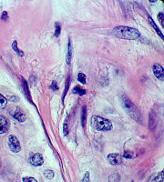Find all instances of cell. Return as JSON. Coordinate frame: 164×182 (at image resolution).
Listing matches in <instances>:
<instances>
[{"mask_svg":"<svg viewBox=\"0 0 164 182\" xmlns=\"http://www.w3.org/2000/svg\"><path fill=\"white\" fill-rule=\"evenodd\" d=\"M112 35L121 38V39H127V40H134L140 37V32L132 27H117L112 30Z\"/></svg>","mask_w":164,"mask_h":182,"instance_id":"obj_1","label":"cell"},{"mask_svg":"<svg viewBox=\"0 0 164 182\" xmlns=\"http://www.w3.org/2000/svg\"><path fill=\"white\" fill-rule=\"evenodd\" d=\"M91 126L98 131H109L112 129V123L108 119L99 116L92 117Z\"/></svg>","mask_w":164,"mask_h":182,"instance_id":"obj_2","label":"cell"},{"mask_svg":"<svg viewBox=\"0 0 164 182\" xmlns=\"http://www.w3.org/2000/svg\"><path fill=\"white\" fill-rule=\"evenodd\" d=\"M123 105H124V107L126 108V110L128 111V113L131 115V117L133 118H138L137 115H139V111L137 110L136 107L131 103V101L129 99V98H125L124 101H123Z\"/></svg>","mask_w":164,"mask_h":182,"instance_id":"obj_3","label":"cell"},{"mask_svg":"<svg viewBox=\"0 0 164 182\" xmlns=\"http://www.w3.org/2000/svg\"><path fill=\"white\" fill-rule=\"evenodd\" d=\"M8 146L11 151L17 153L21 150V146H20V142L19 140L17 139V137H15L14 135H10L8 137Z\"/></svg>","mask_w":164,"mask_h":182,"instance_id":"obj_4","label":"cell"},{"mask_svg":"<svg viewBox=\"0 0 164 182\" xmlns=\"http://www.w3.org/2000/svg\"><path fill=\"white\" fill-rule=\"evenodd\" d=\"M121 159H122V156L118 153H110L107 157V160L111 165H120L122 161Z\"/></svg>","mask_w":164,"mask_h":182,"instance_id":"obj_5","label":"cell"},{"mask_svg":"<svg viewBox=\"0 0 164 182\" xmlns=\"http://www.w3.org/2000/svg\"><path fill=\"white\" fill-rule=\"evenodd\" d=\"M30 163L32 164L33 166H36V167H39V166L43 165L44 159L43 157H42V155L39 154V153L34 154L32 157L30 158Z\"/></svg>","mask_w":164,"mask_h":182,"instance_id":"obj_6","label":"cell"},{"mask_svg":"<svg viewBox=\"0 0 164 182\" xmlns=\"http://www.w3.org/2000/svg\"><path fill=\"white\" fill-rule=\"evenodd\" d=\"M8 128H9L8 119L4 116H0V134L7 133L8 130Z\"/></svg>","mask_w":164,"mask_h":182,"instance_id":"obj_7","label":"cell"},{"mask_svg":"<svg viewBox=\"0 0 164 182\" xmlns=\"http://www.w3.org/2000/svg\"><path fill=\"white\" fill-rule=\"evenodd\" d=\"M153 73L160 80L163 81L164 80V71L163 67L160 64H154L153 65Z\"/></svg>","mask_w":164,"mask_h":182,"instance_id":"obj_8","label":"cell"},{"mask_svg":"<svg viewBox=\"0 0 164 182\" xmlns=\"http://www.w3.org/2000/svg\"><path fill=\"white\" fill-rule=\"evenodd\" d=\"M14 118H16L17 121L19 122H24L26 120V115H25V112L22 110L21 108L19 107H17L15 113H14Z\"/></svg>","mask_w":164,"mask_h":182,"instance_id":"obj_9","label":"cell"},{"mask_svg":"<svg viewBox=\"0 0 164 182\" xmlns=\"http://www.w3.org/2000/svg\"><path fill=\"white\" fill-rule=\"evenodd\" d=\"M12 48L16 51V53L17 54L18 56H20V57H23L24 56V52L21 51V50H19L18 48H17V40H15L13 44H12Z\"/></svg>","mask_w":164,"mask_h":182,"instance_id":"obj_10","label":"cell"},{"mask_svg":"<svg viewBox=\"0 0 164 182\" xmlns=\"http://www.w3.org/2000/svg\"><path fill=\"white\" fill-rule=\"evenodd\" d=\"M71 57H72V47H71V42H70V40H69V41H68V51H67V64L70 63V61H71Z\"/></svg>","mask_w":164,"mask_h":182,"instance_id":"obj_11","label":"cell"},{"mask_svg":"<svg viewBox=\"0 0 164 182\" xmlns=\"http://www.w3.org/2000/svg\"><path fill=\"white\" fill-rule=\"evenodd\" d=\"M44 176H45L46 179H47V180H52V179L54 178L55 174L54 172L52 171L51 170H45V172H44Z\"/></svg>","mask_w":164,"mask_h":182,"instance_id":"obj_12","label":"cell"},{"mask_svg":"<svg viewBox=\"0 0 164 182\" xmlns=\"http://www.w3.org/2000/svg\"><path fill=\"white\" fill-rule=\"evenodd\" d=\"M73 92H74V93H77V94H78V95H80V96H82V95H84V94L86 93L85 89L81 88L79 86H75V87H74V89H73Z\"/></svg>","mask_w":164,"mask_h":182,"instance_id":"obj_13","label":"cell"},{"mask_svg":"<svg viewBox=\"0 0 164 182\" xmlns=\"http://www.w3.org/2000/svg\"><path fill=\"white\" fill-rule=\"evenodd\" d=\"M7 104V98L3 96V95H1V94H0V108H4V107H6Z\"/></svg>","mask_w":164,"mask_h":182,"instance_id":"obj_14","label":"cell"},{"mask_svg":"<svg viewBox=\"0 0 164 182\" xmlns=\"http://www.w3.org/2000/svg\"><path fill=\"white\" fill-rule=\"evenodd\" d=\"M109 182H120V176L118 174H113L109 177Z\"/></svg>","mask_w":164,"mask_h":182,"instance_id":"obj_15","label":"cell"},{"mask_svg":"<svg viewBox=\"0 0 164 182\" xmlns=\"http://www.w3.org/2000/svg\"><path fill=\"white\" fill-rule=\"evenodd\" d=\"M77 80H78L80 83L85 84V83H86V76L84 75V74H82V73H79V74H78V76H77Z\"/></svg>","mask_w":164,"mask_h":182,"instance_id":"obj_16","label":"cell"},{"mask_svg":"<svg viewBox=\"0 0 164 182\" xmlns=\"http://www.w3.org/2000/svg\"><path fill=\"white\" fill-rule=\"evenodd\" d=\"M149 20H150V22L152 23V25L153 27L155 28V30H156V31L158 32V34H159V35L161 36V37H162V38H163V36H162V32H161V30H160V29H159V28H158V27H157L155 26V24H154V22L152 21V17H149Z\"/></svg>","mask_w":164,"mask_h":182,"instance_id":"obj_17","label":"cell"},{"mask_svg":"<svg viewBox=\"0 0 164 182\" xmlns=\"http://www.w3.org/2000/svg\"><path fill=\"white\" fill-rule=\"evenodd\" d=\"M55 27H56V31H55V37H58L59 36V34H60V31H61V28H60V26H59V24L58 23H56V25H55Z\"/></svg>","mask_w":164,"mask_h":182,"instance_id":"obj_18","label":"cell"},{"mask_svg":"<svg viewBox=\"0 0 164 182\" xmlns=\"http://www.w3.org/2000/svg\"><path fill=\"white\" fill-rule=\"evenodd\" d=\"M163 181V172H160L159 173V176L155 179L154 182H162Z\"/></svg>","mask_w":164,"mask_h":182,"instance_id":"obj_19","label":"cell"},{"mask_svg":"<svg viewBox=\"0 0 164 182\" xmlns=\"http://www.w3.org/2000/svg\"><path fill=\"white\" fill-rule=\"evenodd\" d=\"M22 182H37V181L34 178H32V177H25V178H23Z\"/></svg>","mask_w":164,"mask_h":182,"instance_id":"obj_20","label":"cell"},{"mask_svg":"<svg viewBox=\"0 0 164 182\" xmlns=\"http://www.w3.org/2000/svg\"><path fill=\"white\" fill-rule=\"evenodd\" d=\"M158 18H159V21H160V23H161V25L162 26V27H164V15L162 14V13H159V15H158Z\"/></svg>","mask_w":164,"mask_h":182,"instance_id":"obj_21","label":"cell"},{"mask_svg":"<svg viewBox=\"0 0 164 182\" xmlns=\"http://www.w3.org/2000/svg\"><path fill=\"white\" fill-rule=\"evenodd\" d=\"M83 182H90V180H89V173L87 172L84 176V179H83Z\"/></svg>","mask_w":164,"mask_h":182,"instance_id":"obj_22","label":"cell"},{"mask_svg":"<svg viewBox=\"0 0 164 182\" xmlns=\"http://www.w3.org/2000/svg\"><path fill=\"white\" fill-rule=\"evenodd\" d=\"M7 18H8L7 12V11H4L3 14H2V19H3V20H7Z\"/></svg>","mask_w":164,"mask_h":182,"instance_id":"obj_23","label":"cell"},{"mask_svg":"<svg viewBox=\"0 0 164 182\" xmlns=\"http://www.w3.org/2000/svg\"><path fill=\"white\" fill-rule=\"evenodd\" d=\"M64 134L65 135L67 134V121H65V123H64Z\"/></svg>","mask_w":164,"mask_h":182,"instance_id":"obj_24","label":"cell"},{"mask_svg":"<svg viewBox=\"0 0 164 182\" xmlns=\"http://www.w3.org/2000/svg\"><path fill=\"white\" fill-rule=\"evenodd\" d=\"M52 88H53V89H56V90H57V89H58V86H57V83H56V82H53V83H52Z\"/></svg>","mask_w":164,"mask_h":182,"instance_id":"obj_25","label":"cell"},{"mask_svg":"<svg viewBox=\"0 0 164 182\" xmlns=\"http://www.w3.org/2000/svg\"><path fill=\"white\" fill-rule=\"evenodd\" d=\"M124 156H125V158H127V159H128V158H129V159H131V153H130V152H126Z\"/></svg>","mask_w":164,"mask_h":182,"instance_id":"obj_26","label":"cell"},{"mask_svg":"<svg viewBox=\"0 0 164 182\" xmlns=\"http://www.w3.org/2000/svg\"><path fill=\"white\" fill-rule=\"evenodd\" d=\"M0 168H1V160H0Z\"/></svg>","mask_w":164,"mask_h":182,"instance_id":"obj_27","label":"cell"}]
</instances>
